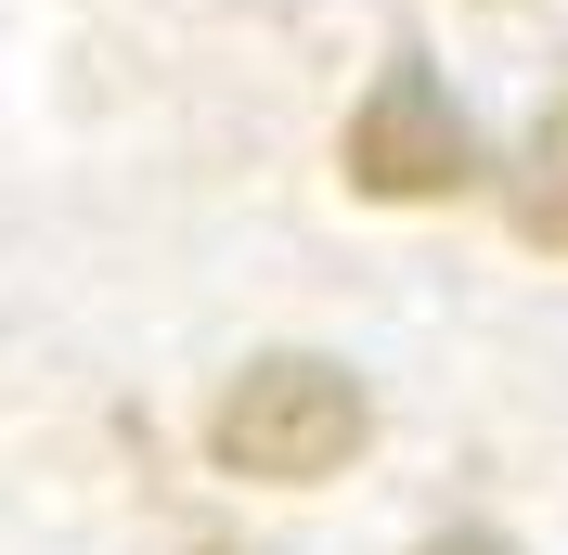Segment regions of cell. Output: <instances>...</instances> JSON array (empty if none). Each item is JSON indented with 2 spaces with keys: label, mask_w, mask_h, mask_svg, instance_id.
<instances>
[{
  "label": "cell",
  "mask_w": 568,
  "mask_h": 555,
  "mask_svg": "<svg viewBox=\"0 0 568 555\" xmlns=\"http://www.w3.org/2000/svg\"><path fill=\"white\" fill-rule=\"evenodd\" d=\"M362 426H375V401H362L349 362H323V349H272V362H246V375L220 387V414H207V465L220 478H336L362 452Z\"/></svg>",
  "instance_id": "cell-1"
},
{
  "label": "cell",
  "mask_w": 568,
  "mask_h": 555,
  "mask_svg": "<svg viewBox=\"0 0 568 555\" xmlns=\"http://www.w3.org/2000/svg\"><path fill=\"white\" fill-rule=\"evenodd\" d=\"M336 155H349V181H362V194H388V208H439V194L478 181V142H465L453 91L426 78V52H388V78L362 91V117H349Z\"/></svg>",
  "instance_id": "cell-2"
},
{
  "label": "cell",
  "mask_w": 568,
  "mask_h": 555,
  "mask_svg": "<svg viewBox=\"0 0 568 555\" xmlns=\"http://www.w3.org/2000/svg\"><path fill=\"white\" fill-rule=\"evenodd\" d=\"M504 208H517V233H530V245H556V259H568V91L542 104L530 155L504 169Z\"/></svg>",
  "instance_id": "cell-3"
},
{
  "label": "cell",
  "mask_w": 568,
  "mask_h": 555,
  "mask_svg": "<svg viewBox=\"0 0 568 555\" xmlns=\"http://www.w3.org/2000/svg\"><path fill=\"white\" fill-rule=\"evenodd\" d=\"M414 555H517L504 529H439V543H414Z\"/></svg>",
  "instance_id": "cell-4"
}]
</instances>
